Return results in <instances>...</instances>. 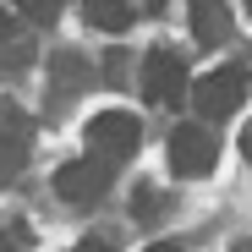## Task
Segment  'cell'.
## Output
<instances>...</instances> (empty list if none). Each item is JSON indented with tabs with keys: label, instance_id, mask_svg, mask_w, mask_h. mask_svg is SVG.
<instances>
[{
	"label": "cell",
	"instance_id": "6da1fadb",
	"mask_svg": "<svg viewBox=\"0 0 252 252\" xmlns=\"http://www.w3.org/2000/svg\"><path fill=\"white\" fill-rule=\"evenodd\" d=\"M137 143H143V126H137L132 110H99L88 126H82V148H88L99 164H110V170L132 159Z\"/></svg>",
	"mask_w": 252,
	"mask_h": 252
},
{
	"label": "cell",
	"instance_id": "7a4b0ae2",
	"mask_svg": "<svg viewBox=\"0 0 252 252\" xmlns=\"http://www.w3.org/2000/svg\"><path fill=\"white\" fill-rule=\"evenodd\" d=\"M252 94V71L247 66H220V71H208L203 82H192V104H197V121H225L241 110V99Z\"/></svg>",
	"mask_w": 252,
	"mask_h": 252
},
{
	"label": "cell",
	"instance_id": "3957f363",
	"mask_svg": "<svg viewBox=\"0 0 252 252\" xmlns=\"http://www.w3.org/2000/svg\"><path fill=\"white\" fill-rule=\"evenodd\" d=\"M143 94H148V104H187L192 77H187V61L170 44H154L143 55Z\"/></svg>",
	"mask_w": 252,
	"mask_h": 252
},
{
	"label": "cell",
	"instance_id": "277c9868",
	"mask_svg": "<svg viewBox=\"0 0 252 252\" xmlns=\"http://www.w3.org/2000/svg\"><path fill=\"white\" fill-rule=\"evenodd\" d=\"M164 154H170L176 176H208L220 159V137L208 132V121H181L170 132V143H164Z\"/></svg>",
	"mask_w": 252,
	"mask_h": 252
},
{
	"label": "cell",
	"instance_id": "5b68a950",
	"mask_svg": "<svg viewBox=\"0 0 252 252\" xmlns=\"http://www.w3.org/2000/svg\"><path fill=\"white\" fill-rule=\"evenodd\" d=\"M110 164H99L94 154H82V159H71V164H61L55 170V197L61 203H71V208H94L104 192H110Z\"/></svg>",
	"mask_w": 252,
	"mask_h": 252
},
{
	"label": "cell",
	"instance_id": "8992f818",
	"mask_svg": "<svg viewBox=\"0 0 252 252\" xmlns=\"http://www.w3.org/2000/svg\"><path fill=\"white\" fill-rule=\"evenodd\" d=\"M28 154H33V121H28L17 104L0 99V187L28 164Z\"/></svg>",
	"mask_w": 252,
	"mask_h": 252
},
{
	"label": "cell",
	"instance_id": "52a82bcc",
	"mask_svg": "<svg viewBox=\"0 0 252 252\" xmlns=\"http://www.w3.org/2000/svg\"><path fill=\"white\" fill-rule=\"evenodd\" d=\"M88 82H94V66H88V61H82L77 50H55V61H50V104H55V110L71 104Z\"/></svg>",
	"mask_w": 252,
	"mask_h": 252
},
{
	"label": "cell",
	"instance_id": "ba28073f",
	"mask_svg": "<svg viewBox=\"0 0 252 252\" xmlns=\"http://www.w3.org/2000/svg\"><path fill=\"white\" fill-rule=\"evenodd\" d=\"M192 38L203 50H214L230 38V6L225 0H192Z\"/></svg>",
	"mask_w": 252,
	"mask_h": 252
},
{
	"label": "cell",
	"instance_id": "9c48e42d",
	"mask_svg": "<svg viewBox=\"0 0 252 252\" xmlns=\"http://www.w3.org/2000/svg\"><path fill=\"white\" fill-rule=\"evenodd\" d=\"M33 61V33H28V17H0V77L6 71H22Z\"/></svg>",
	"mask_w": 252,
	"mask_h": 252
},
{
	"label": "cell",
	"instance_id": "30bf717a",
	"mask_svg": "<svg viewBox=\"0 0 252 252\" xmlns=\"http://www.w3.org/2000/svg\"><path fill=\"white\" fill-rule=\"evenodd\" d=\"M82 17L99 33H126L137 22V0H82Z\"/></svg>",
	"mask_w": 252,
	"mask_h": 252
},
{
	"label": "cell",
	"instance_id": "8fae6325",
	"mask_svg": "<svg viewBox=\"0 0 252 252\" xmlns=\"http://www.w3.org/2000/svg\"><path fill=\"white\" fill-rule=\"evenodd\" d=\"M11 6H17V17H28V22L44 28V22H55V17H61L66 0H11Z\"/></svg>",
	"mask_w": 252,
	"mask_h": 252
},
{
	"label": "cell",
	"instance_id": "7c38bea8",
	"mask_svg": "<svg viewBox=\"0 0 252 252\" xmlns=\"http://www.w3.org/2000/svg\"><path fill=\"white\" fill-rule=\"evenodd\" d=\"M132 208H137V220H148V214H159V208H164V197H159L154 187H137V197H132Z\"/></svg>",
	"mask_w": 252,
	"mask_h": 252
},
{
	"label": "cell",
	"instance_id": "4fadbf2b",
	"mask_svg": "<svg viewBox=\"0 0 252 252\" xmlns=\"http://www.w3.org/2000/svg\"><path fill=\"white\" fill-rule=\"evenodd\" d=\"M71 252H115V247H110V241H99V236H88V241H77Z\"/></svg>",
	"mask_w": 252,
	"mask_h": 252
},
{
	"label": "cell",
	"instance_id": "5bb4252c",
	"mask_svg": "<svg viewBox=\"0 0 252 252\" xmlns=\"http://www.w3.org/2000/svg\"><path fill=\"white\" fill-rule=\"evenodd\" d=\"M241 159L252 164V121H247V132H241Z\"/></svg>",
	"mask_w": 252,
	"mask_h": 252
},
{
	"label": "cell",
	"instance_id": "9a60e30c",
	"mask_svg": "<svg viewBox=\"0 0 252 252\" xmlns=\"http://www.w3.org/2000/svg\"><path fill=\"white\" fill-rule=\"evenodd\" d=\"M0 252H17V247H11V236H6V230H0Z\"/></svg>",
	"mask_w": 252,
	"mask_h": 252
},
{
	"label": "cell",
	"instance_id": "2e32d148",
	"mask_svg": "<svg viewBox=\"0 0 252 252\" xmlns=\"http://www.w3.org/2000/svg\"><path fill=\"white\" fill-rule=\"evenodd\" d=\"M148 252H181V247H170V241H159V247H148Z\"/></svg>",
	"mask_w": 252,
	"mask_h": 252
},
{
	"label": "cell",
	"instance_id": "e0dca14e",
	"mask_svg": "<svg viewBox=\"0 0 252 252\" xmlns=\"http://www.w3.org/2000/svg\"><path fill=\"white\" fill-rule=\"evenodd\" d=\"M159 6H164V0H143V11H159Z\"/></svg>",
	"mask_w": 252,
	"mask_h": 252
},
{
	"label": "cell",
	"instance_id": "ac0fdd59",
	"mask_svg": "<svg viewBox=\"0 0 252 252\" xmlns=\"http://www.w3.org/2000/svg\"><path fill=\"white\" fill-rule=\"evenodd\" d=\"M247 6H252V0H247Z\"/></svg>",
	"mask_w": 252,
	"mask_h": 252
}]
</instances>
